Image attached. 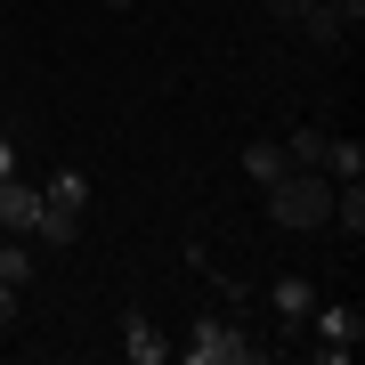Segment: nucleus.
I'll list each match as a JSON object with an SVG mask.
<instances>
[{"label": "nucleus", "mask_w": 365, "mask_h": 365, "mask_svg": "<svg viewBox=\"0 0 365 365\" xmlns=\"http://www.w3.org/2000/svg\"><path fill=\"white\" fill-rule=\"evenodd\" d=\"M357 341H365V317L349 309V300H317V309H309V341H300L309 357L349 365V349H357Z\"/></svg>", "instance_id": "7ed1b4c3"}, {"label": "nucleus", "mask_w": 365, "mask_h": 365, "mask_svg": "<svg viewBox=\"0 0 365 365\" xmlns=\"http://www.w3.org/2000/svg\"><path fill=\"white\" fill-rule=\"evenodd\" d=\"M333 227L349 235V244L365 235V179H341V187H333Z\"/></svg>", "instance_id": "1a4fd4ad"}, {"label": "nucleus", "mask_w": 365, "mask_h": 365, "mask_svg": "<svg viewBox=\"0 0 365 365\" xmlns=\"http://www.w3.org/2000/svg\"><path fill=\"white\" fill-rule=\"evenodd\" d=\"M106 9H138V0H106Z\"/></svg>", "instance_id": "dca6fc26"}, {"label": "nucleus", "mask_w": 365, "mask_h": 365, "mask_svg": "<svg viewBox=\"0 0 365 365\" xmlns=\"http://www.w3.org/2000/svg\"><path fill=\"white\" fill-rule=\"evenodd\" d=\"M309 9H317V0H268V16H276L284 33H300V16H309Z\"/></svg>", "instance_id": "ddd939ff"}, {"label": "nucleus", "mask_w": 365, "mask_h": 365, "mask_svg": "<svg viewBox=\"0 0 365 365\" xmlns=\"http://www.w3.org/2000/svg\"><path fill=\"white\" fill-rule=\"evenodd\" d=\"M268 309H276V325H309V309H317V284H309V276H276Z\"/></svg>", "instance_id": "423d86ee"}, {"label": "nucleus", "mask_w": 365, "mask_h": 365, "mask_svg": "<svg viewBox=\"0 0 365 365\" xmlns=\"http://www.w3.org/2000/svg\"><path fill=\"white\" fill-rule=\"evenodd\" d=\"M0 244H9V235H0Z\"/></svg>", "instance_id": "f3484780"}, {"label": "nucleus", "mask_w": 365, "mask_h": 365, "mask_svg": "<svg viewBox=\"0 0 365 365\" xmlns=\"http://www.w3.org/2000/svg\"><path fill=\"white\" fill-rule=\"evenodd\" d=\"M268 220L276 227H325L333 220V179H325V170H284V179H276L268 187Z\"/></svg>", "instance_id": "f257e3e1"}, {"label": "nucleus", "mask_w": 365, "mask_h": 365, "mask_svg": "<svg viewBox=\"0 0 365 365\" xmlns=\"http://www.w3.org/2000/svg\"><path fill=\"white\" fill-rule=\"evenodd\" d=\"M0 284H16V292L33 284V252H25V235H9V244H0Z\"/></svg>", "instance_id": "f8f14e48"}, {"label": "nucleus", "mask_w": 365, "mask_h": 365, "mask_svg": "<svg viewBox=\"0 0 365 365\" xmlns=\"http://www.w3.org/2000/svg\"><path fill=\"white\" fill-rule=\"evenodd\" d=\"M268 357V341H252L235 317H195V333H187V365H252Z\"/></svg>", "instance_id": "f03ea898"}, {"label": "nucleus", "mask_w": 365, "mask_h": 365, "mask_svg": "<svg viewBox=\"0 0 365 365\" xmlns=\"http://www.w3.org/2000/svg\"><path fill=\"white\" fill-rule=\"evenodd\" d=\"M33 220H41V187H25L9 170L0 179V235H33Z\"/></svg>", "instance_id": "20e7f679"}, {"label": "nucleus", "mask_w": 365, "mask_h": 365, "mask_svg": "<svg viewBox=\"0 0 365 365\" xmlns=\"http://www.w3.org/2000/svg\"><path fill=\"white\" fill-rule=\"evenodd\" d=\"M122 357H130V365H163V357H170V341L130 309V317H122Z\"/></svg>", "instance_id": "0eeeda50"}, {"label": "nucleus", "mask_w": 365, "mask_h": 365, "mask_svg": "<svg viewBox=\"0 0 365 365\" xmlns=\"http://www.w3.org/2000/svg\"><path fill=\"white\" fill-rule=\"evenodd\" d=\"M244 170H252L260 187H276V179H284L292 163H284V146H276V138H252V146H244Z\"/></svg>", "instance_id": "9d476101"}, {"label": "nucleus", "mask_w": 365, "mask_h": 365, "mask_svg": "<svg viewBox=\"0 0 365 365\" xmlns=\"http://www.w3.org/2000/svg\"><path fill=\"white\" fill-rule=\"evenodd\" d=\"M16 309H25V292H16V284H0V341H9V325H16Z\"/></svg>", "instance_id": "4468645a"}, {"label": "nucleus", "mask_w": 365, "mask_h": 365, "mask_svg": "<svg viewBox=\"0 0 365 365\" xmlns=\"http://www.w3.org/2000/svg\"><path fill=\"white\" fill-rule=\"evenodd\" d=\"M25 244H41V252H73V244H81V211L41 203V220H33V235H25Z\"/></svg>", "instance_id": "39448f33"}, {"label": "nucleus", "mask_w": 365, "mask_h": 365, "mask_svg": "<svg viewBox=\"0 0 365 365\" xmlns=\"http://www.w3.org/2000/svg\"><path fill=\"white\" fill-rule=\"evenodd\" d=\"M325 146H333V130H317V122H300V130L284 138V163H292V170H325Z\"/></svg>", "instance_id": "6e6552de"}, {"label": "nucleus", "mask_w": 365, "mask_h": 365, "mask_svg": "<svg viewBox=\"0 0 365 365\" xmlns=\"http://www.w3.org/2000/svg\"><path fill=\"white\" fill-rule=\"evenodd\" d=\"M41 203H57V211H81V203H90V179H81V170H57V179L41 187Z\"/></svg>", "instance_id": "9b49d317"}, {"label": "nucleus", "mask_w": 365, "mask_h": 365, "mask_svg": "<svg viewBox=\"0 0 365 365\" xmlns=\"http://www.w3.org/2000/svg\"><path fill=\"white\" fill-rule=\"evenodd\" d=\"M9 170H16V146H9V138H0V179H9Z\"/></svg>", "instance_id": "2eb2a0df"}]
</instances>
